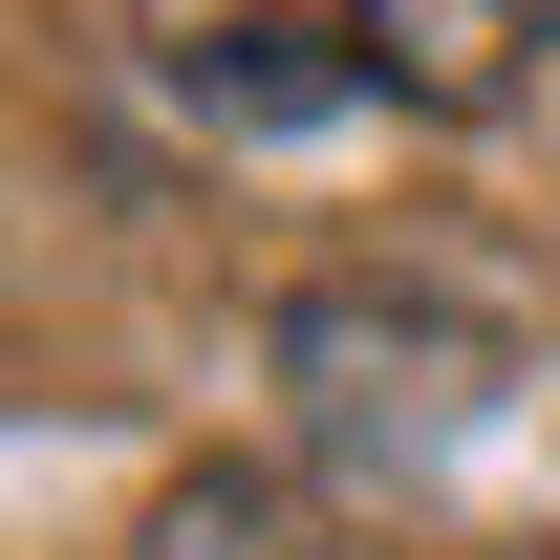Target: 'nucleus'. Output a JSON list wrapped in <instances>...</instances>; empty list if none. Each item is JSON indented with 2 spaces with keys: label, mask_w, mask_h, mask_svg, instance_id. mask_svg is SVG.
Masks as SVG:
<instances>
[{
  "label": "nucleus",
  "mask_w": 560,
  "mask_h": 560,
  "mask_svg": "<svg viewBox=\"0 0 560 560\" xmlns=\"http://www.w3.org/2000/svg\"><path fill=\"white\" fill-rule=\"evenodd\" d=\"M151 560H366V539H346V517H324L302 475H173Z\"/></svg>",
  "instance_id": "20e7f679"
},
{
  "label": "nucleus",
  "mask_w": 560,
  "mask_h": 560,
  "mask_svg": "<svg viewBox=\"0 0 560 560\" xmlns=\"http://www.w3.org/2000/svg\"><path fill=\"white\" fill-rule=\"evenodd\" d=\"M173 108L195 130H324V108H366V66H346V22H195Z\"/></svg>",
  "instance_id": "7ed1b4c3"
},
{
  "label": "nucleus",
  "mask_w": 560,
  "mask_h": 560,
  "mask_svg": "<svg viewBox=\"0 0 560 560\" xmlns=\"http://www.w3.org/2000/svg\"><path fill=\"white\" fill-rule=\"evenodd\" d=\"M280 388H302V453H324V475L431 495L517 410V324L431 302V280H324V302H280Z\"/></svg>",
  "instance_id": "f257e3e1"
},
{
  "label": "nucleus",
  "mask_w": 560,
  "mask_h": 560,
  "mask_svg": "<svg viewBox=\"0 0 560 560\" xmlns=\"http://www.w3.org/2000/svg\"><path fill=\"white\" fill-rule=\"evenodd\" d=\"M539 44H560V0H346L366 108H410V130H495L539 86Z\"/></svg>",
  "instance_id": "f03ea898"
}]
</instances>
